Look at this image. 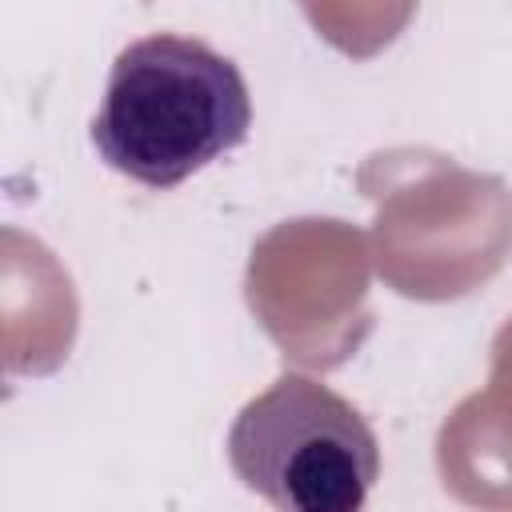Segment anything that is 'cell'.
I'll list each match as a JSON object with an SVG mask.
<instances>
[{
  "mask_svg": "<svg viewBox=\"0 0 512 512\" xmlns=\"http://www.w3.org/2000/svg\"><path fill=\"white\" fill-rule=\"evenodd\" d=\"M228 464L276 512H360L380 444L368 420L328 384L284 372L228 428Z\"/></svg>",
  "mask_w": 512,
  "mask_h": 512,
  "instance_id": "obj_2",
  "label": "cell"
},
{
  "mask_svg": "<svg viewBox=\"0 0 512 512\" xmlns=\"http://www.w3.org/2000/svg\"><path fill=\"white\" fill-rule=\"evenodd\" d=\"M248 128L252 96L240 68L204 40L152 32L116 56L92 144L128 180L172 188L240 148Z\"/></svg>",
  "mask_w": 512,
  "mask_h": 512,
  "instance_id": "obj_1",
  "label": "cell"
}]
</instances>
